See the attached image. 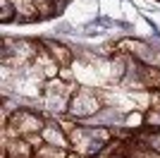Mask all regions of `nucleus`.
<instances>
[{"label": "nucleus", "instance_id": "nucleus-6", "mask_svg": "<svg viewBox=\"0 0 160 158\" xmlns=\"http://www.w3.org/2000/svg\"><path fill=\"white\" fill-rule=\"evenodd\" d=\"M0 22H2V24H12V22H17V7H14V0H0Z\"/></svg>", "mask_w": 160, "mask_h": 158}, {"label": "nucleus", "instance_id": "nucleus-1", "mask_svg": "<svg viewBox=\"0 0 160 158\" xmlns=\"http://www.w3.org/2000/svg\"><path fill=\"white\" fill-rule=\"evenodd\" d=\"M100 108H103V101H100L98 93H96L93 89H88V86H79V89L74 91L72 101H69L67 115H69V118H77V120H84V118L96 115Z\"/></svg>", "mask_w": 160, "mask_h": 158}, {"label": "nucleus", "instance_id": "nucleus-7", "mask_svg": "<svg viewBox=\"0 0 160 158\" xmlns=\"http://www.w3.org/2000/svg\"><path fill=\"white\" fill-rule=\"evenodd\" d=\"M24 139L29 141V146H31L33 151H38L41 146H46V139H43V134H41V132H38V134H29V137H24Z\"/></svg>", "mask_w": 160, "mask_h": 158}, {"label": "nucleus", "instance_id": "nucleus-8", "mask_svg": "<svg viewBox=\"0 0 160 158\" xmlns=\"http://www.w3.org/2000/svg\"><path fill=\"white\" fill-rule=\"evenodd\" d=\"M124 125H127L129 129H134L136 125H146V118H143V113H136V115H129V118L124 120Z\"/></svg>", "mask_w": 160, "mask_h": 158}, {"label": "nucleus", "instance_id": "nucleus-4", "mask_svg": "<svg viewBox=\"0 0 160 158\" xmlns=\"http://www.w3.org/2000/svg\"><path fill=\"white\" fill-rule=\"evenodd\" d=\"M43 46H46V50L58 60V65H60V67H69V65H72L74 53L69 50L65 43H60V41H48L46 39V41H43Z\"/></svg>", "mask_w": 160, "mask_h": 158}, {"label": "nucleus", "instance_id": "nucleus-2", "mask_svg": "<svg viewBox=\"0 0 160 158\" xmlns=\"http://www.w3.org/2000/svg\"><path fill=\"white\" fill-rule=\"evenodd\" d=\"M2 125H10L14 132H17V137H29V134H38L43 132V127L48 125V120L41 115V113H33L29 108H17V110L10 115V120H5Z\"/></svg>", "mask_w": 160, "mask_h": 158}, {"label": "nucleus", "instance_id": "nucleus-3", "mask_svg": "<svg viewBox=\"0 0 160 158\" xmlns=\"http://www.w3.org/2000/svg\"><path fill=\"white\" fill-rule=\"evenodd\" d=\"M43 139H46V144L50 146H58L62 151H72V141L67 137V132L60 127V122H53V120H48V125L43 127Z\"/></svg>", "mask_w": 160, "mask_h": 158}, {"label": "nucleus", "instance_id": "nucleus-9", "mask_svg": "<svg viewBox=\"0 0 160 158\" xmlns=\"http://www.w3.org/2000/svg\"><path fill=\"white\" fill-rule=\"evenodd\" d=\"M60 79L65 82V84H72V82H74V72H72V67H62V70H60Z\"/></svg>", "mask_w": 160, "mask_h": 158}, {"label": "nucleus", "instance_id": "nucleus-5", "mask_svg": "<svg viewBox=\"0 0 160 158\" xmlns=\"http://www.w3.org/2000/svg\"><path fill=\"white\" fill-rule=\"evenodd\" d=\"M14 7H17V22L19 24H31V22H38V7L33 5V0H14Z\"/></svg>", "mask_w": 160, "mask_h": 158}]
</instances>
